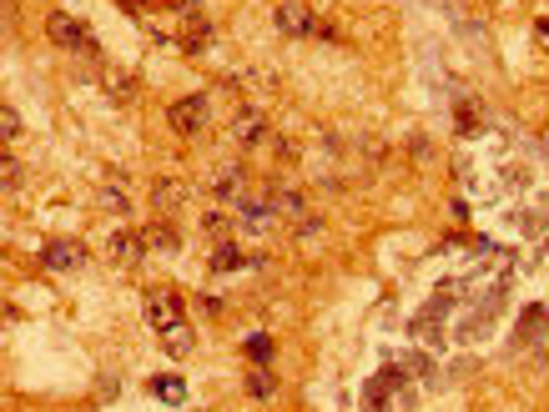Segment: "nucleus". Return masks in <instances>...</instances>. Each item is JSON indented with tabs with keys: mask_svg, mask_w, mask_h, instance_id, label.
<instances>
[{
	"mask_svg": "<svg viewBox=\"0 0 549 412\" xmlns=\"http://www.w3.org/2000/svg\"><path fill=\"white\" fill-rule=\"evenodd\" d=\"M272 206H278V216H287V222H302L308 197H302V191H293V186H272Z\"/></svg>",
	"mask_w": 549,
	"mask_h": 412,
	"instance_id": "ddd939ff",
	"label": "nucleus"
},
{
	"mask_svg": "<svg viewBox=\"0 0 549 412\" xmlns=\"http://www.w3.org/2000/svg\"><path fill=\"white\" fill-rule=\"evenodd\" d=\"M46 41L51 46H61V51H81V56H96V41L86 35V26L71 16H61V11H51L46 16Z\"/></svg>",
	"mask_w": 549,
	"mask_h": 412,
	"instance_id": "20e7f679",
	"label": "nucleus"
},
{
	"mask_svg": "<svg viewBox=\"0 0 549 412\" xmlns=\"http://www.w3.org/2000/svg\"><path fill=\"white\" fill-rule=\"evenodd\" d=\"M454 126H459V131H479V106H474V101H459V106H454Z\"/></svg>",
	"mask_w": 549,
	"mask_h": 412,
	"instance_id": "6ab92c4d",
	"label": "nucleus"
},
{
	"mask_svg": "<svg viewBox=\"0 0 549 412\" xmlns=\"http://www.w3.org/2000/svg\"><path fill=\"white\" fill-rule=\"evenodd\" d=\"M247 197V171L242 167H222L212 176V201H242Z\"/></svg>",
	"mask_w": 549,
	"mask_h": 412,
	"instance_id": "9d476101",
	"label": "nucleus"
},
{
	"mask_svg": "<svg viewBox=\"0 0 549 412\" xmlns=\"http://www.w3.org/2000/svg\"><path fill=\"white\" fill-rule=\"evenodd\" d=\"M272 393H278V382H272V372H267V367H252V372H247V397L267 402Z\"/></svg>",
	"mask_w": 549,
	"mask_h": 412,
	"instance_id": "a211bd4d",
	"label": "nucleus"
},
{
	"mask_svg": "<svg viewBox=\"0 0 549 412\" xmlns=\"http://www.w3.org/2000/svg\"><path fill=\"white\" fill-rule=\"evenodd\" d=\"M101 206H106V212H126V197L122 191H101Z\"/></svg>",
	"mask_w": 549,
	"mask_h": 412,
	"instance_id": "5701e85b",
	"label": "nucleus"
},
{
	"mask_svg": "<svg viewBox=\"0 0 549 412\" xmlns=\"http://www.w3.org/2000/svg\"><path fill=\"white\" fill-rule=\"evenodd\" d=\"M212 20L207 16H187V26H182V51H207L212 46Z\"/></svg>",
	"mask_w": 549,
	"mask_h": 412,
	"instance_id": "f8f14e48",
	"label": "nucleus"
},
{
	"mask_svg": "<svg viewBox=\"0 0 549 412\" xmlns=\"http://www.w3.org/2000/svg\"><path fill=\"white\" fill-rule=\"evenodd\" d=\"M126 5H131V11H152V5H157V0H126Z\"/></svg>",
	"mask_w": 549,
	"mask_h": 412,
	"instance_id": "b1692460",
	"label": "nucleus"
},
{
	"mask_svg": "<svg viewBox=\"0 0 549 412\" xmlns=\"http://www.w3.org/2000/svg\"><path fill=\"white\" fill-rule=\"evenodd\" d=\"M202 231H207V237H212V242H232V216H227V212H207L202 216Z\"/></svg>",
	"mask_w": 549,
	"mask_h": 412,
	"instance_id": "f3484780",
	"label": "nucleus"
},
{
	"mask_svg": "<svg viewBox=\"0 0 549 412\" xmlns=\"http://www.w3.org/2000/svg\"><path fill=\"white\" fill-rule=\"evenodd\" d=\"M187 197H192V186H187V182H176V176H161V182L152 186V206H157L161 216L182 212V206H187Z\"/></svg>",
	"mask_w": 549,
	"mask_h": 412,
	"instance_id": "6e6552de",
	"label": "nucleus"
},
{
	"mask_svg": "<svg viewBox=\"0 0 549 412\" xmlns=\"http://www.w3.org/2000/svg\"><path fill=\"white\" fill-rule=\"evenodd\" d=\"M146 246H157V252H182V231L172 227V216H157L152 227H142Z\"/></svg>",
	"mask_w": 549,
	"mask_h": 412,
	"instance_id": "9b49d317",
	"label": "nucleus"
},
{
	"mask_svg": "<svg viewBox=\"0 0 549 412\" xmlns=\"http://www.w3.org/2000/svg\"><path fill=\"white\" fill-rule=\"evenodd\" d=\"M167 121H172L176 136H202L212 126V96H182L167 106Z\"/></svg>",
	"mask_w": 549,
	"mask_h": 412,
	"instance_id": "f257e3e1",
	"label": "nucleus"
},
{
	"mask_svg": "<svg viewBox=\"0 0 549 412\" xmlns=\"http://www.w3.org/2000/svg\"><path fill=\"white\" fill-rule=\"evenodd\" d=\"M0 176H5V191H20V161L11 152H5V161H0Z\"/></svg>",
	"mask_w": 549,
	"mask_h": 412,
	"instance_id": "412c9836",
	"label": "nucleus"
},
{
	"mask_svg": "<svg viewBox=\"0 0 549 412\" xmlns=\"http://www.w3.org/2000/svg\"><path fill=\"white\" fill-rule=\"evenodd\" d=\"M232 146L237 152H263V141H267V116L263 111H237V121H232Z\"/></svg>",
	"mask_w": 549,
	"mask_h": 412,
	"instance_id": "423d86ee",
	"label": "nucleus"
},
{
	"mask_svg": "<svg viewBox=\"0 0 549 412\" xmlns=\"http://www.w3.org/2000/svg\"><path fill=\"white\" fill-rule=\"evenodd\" d=\"M152 393H157L161 402H187V382L172 377V372H161V377H152Z\"/></svg>",
	"mask_w": 549,
	"mask_h": 412,
	"instance_id": "dca6fc26",
	"label": "nucleus"
},
{
	"mask_svg": "<svg viewBox=\"0 0 549 412\" xmlns=\"http://www.w3.org/2000/svg\"><path fill=\"white\" fill-rule=\"evenodd\" d=\"M242 352H247V362H252V367H267L278 347H272V337H267V332H252L247 342H242Z\"/></svg>",
	"mask_w": 549,
	"mask_h": 412,
	"instance_id": "2eb2a0df",
	"label": "nucleus"
},
{
	"mask_svg": "<svg viewBox=\"0 0 549 412\" xmlns=\"http://www.w3.org/2000/svg\"><path fill=\"white\" fill-rule=\"evenodd\" d=\"M167 5H176V11H192V5H197V0H167Z\"/></svg>",
	"mask_w": 549,
	"mask_h": 412,
	"instance_id": "393cba45",
	"label": "nucleus"
},
{
	"mask_svg": "<svg viewBox=\"0 0 549 412\" xmlns=\"http://www.w3.org/2000/svg\"><path fill=\"white\" fill-rule=\"evenodd\" d=\"M242 267H252V257L237 242H212V257H207V272H212V276L242 272Z\"/></svg>",
	"mask_w": 549,
	"mask_h": 412,
	"instance_id": "1a4fd4ad",
	"label": "nucleus"
},
{
	"mask_svg": "<svg viewBox=\"0 0 549 412\" xmlns=\"http://www.w3.org/2000/svg\"><path fill=\"white\" fill-rule=\"evenodd\" d=\"M146 317H152V327H157V332H172V327H182V322H187V302H182L176 292H157V297H152V307H146Z\"/></svg>",
	"mask_w": 549,
	"mask_h": 412,
	"instance_id": "0eeeda50",
	"label": "nucleus"
},
{
	"mask_svg": "<svg viewBox=\"0 0 549 412\" xmlns=\"http://www.w3.org/2000/svg\"><path fill=\"white\" fill-rule=\"evenodd\" d=\"M161 347L172 352V357H187V352L197 347V332H192V322H182V327H172V332H161Z\"/></svg>",
	"mask_w": 549,
	"mask_h": 412,
	"instance_id": "4468645a",
	"label": "nucleus"
},
{
	"mask_svg": "<svg viewBox=\"0 0 549 412\" xmlns=\"http://www.w3.org/2000/svg\"><path fill=\"white\" fill-rule=\"evenodd\" d=\"M0 131H5V141L16 146V136H20V116H16V106H0Z\"/></svg>",
	"mask_w": 549,
	"mask_h": 412,
	"instance_id": "aec40b11",
	"label": "nucleus"
},
{
	"mask_svg": "<svg viewBox=\"0 0 549 412\" xmlns=\"http://www.w3.org/2000/svg\"><path fill=\"white\" fill-rule=\"evenodd\" d=\"M534 46H539V51L549 56V16H539V20H534Z\"/></svg>",
	"mask_w": 549,
	"mask_h": 412,
	"instance_id": "4be33fe9",
	"label": "nucleus"
},
{
	"mask_svg": "<svg viewBox=\"0 0 549 412\" xmlns=\"http://www.w3.org/2000/svg\"><path fill=\"white\" fill-rule=\"evenodd\" d=\"M272 26L287 35V41H302V35H318V16L308 0H278L272 5Z\"/></svg>",
	"mask_w": 549,
	"mask_h": 412,
	"instance_id": "f03ea898",
	"label": "nucleus"
},
{
	"mask_svg": "<svg viewBox=\"0 0 549 412\" xmlns=\"http://www.w3.org/2000/svg\"><path fill=\"white\" fill-rule=\"evenodd\" d=\"M101 252H106V261H116V267H142L146 237L137 227H111L106 242H101Z\"/></svg>",
	"mask_w": 549,
	"mask_h": 412,
	"instance_id": "7ed1b4c3",
	"label": "nucleus"
},
{
	"mask_svg": "<svg viewBox=\"0 0 549 412\" xmlns=\"http://www.w3.org/2000/svg\"><path fill=\"white\" fill-rule=\"evenodd\" d=\"M86 261H91V252L81 242H46L41 246V267H46V272H81Z\"/></svg>",
	"mask_w": 549,
	"mask_h": 412,
	"instance_id": "39448f33",
	"label": "nucleus"
}]
</instances>
